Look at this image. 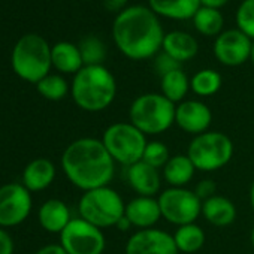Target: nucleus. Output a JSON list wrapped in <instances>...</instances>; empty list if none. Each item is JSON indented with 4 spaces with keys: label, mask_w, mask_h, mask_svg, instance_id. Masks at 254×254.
I'll return each mask as SVG.
<instances>
[{
    "label": "nucleus",
    "mask_w": 254,
    "mask_h": 254,
    "mask_svg": "<svg viewBox=\"0 0 254 254\" xmlns=\"http://www.w3.org/2000/svg\"><path fill=\"white\" fill-rule=\"evenodd\" d=\"M11 63L14 72L24 81L38 84L53 67L51 47L39 35L29 33L18 39L12 50Z\"/></svg>",
    "instance_id": "5"
},
{
    "label": "nucleus",
    "mask_w": 254,
    "mask_h": 254,
    "mask_svg": "<svg viewBox=\"0 0 254 254\" xmlns=\"http://www.w3.org/2000/svg\"><path fill=\"white\" fill-rule=\"evenodd\" d=\"M124 215L138 230L151 229L162 218L157 199L148 196H136L127 202L124 208Z\"/></svg>",
    "instance_id": "15"
},
{
    "label": "nucleus",
    "mask_w": 254,
    "mask_h": 254,
    "mask_svg": "<svg viewBox=\"0 0 254 254\" xmlns=\"http://www.w3.org/2000/svg\"><path fill=\"white\" fill-rule=\"evenodd\" d=\"M160 88L162 94L172 103H181L190 90V79L183 69H177L162 76Z\"/></svg>",
    "instance_id": "25"
},
{
    "label": "nucleus",
    "mask_w": 254,
    "mask_h": 254,
    "mask_svg": "<svg viewBox=\"0 0 254 254\" xmlns=\"http://www.w3.org/2000/svg\"><path fill=\"white\" fill-rule=\"evenodd\" d=\"M191 20L194 29L205 36H218L224 24L223 15L218 9L205 8V6H200Z\"/></svg>",
    "instance_id": "26"
},
{
    "label": "nucleus",
    "mask_w": 254,
    "mask_h": 254,
    "mask_svg": "<svg viewBox=\"0 0 254 254\" xmlns=\"http://www.w3.org/2000/svg\"><path fill=\"white\" fill-rule=\"evenodd\" d=\"M127 2L129 0H103V3H105V8L111 12H121L126 9L127 6Z\"/></svg>",
    "instance_id": "35"
},
{
    "label": "nucleus",
    "mask_w": 254,
    "mask_h": 254,
    "mask_svg": "<svg viewBox=\"0 0 254 254\" xmlns=\"http://www.w3.org/2000/svg\"><path fill=\"white\" fill-rule=\"evenodd\" d=\"M212 123L209 106L200 100H183L175 109V124L189 135L197 136L208 132Z\"/></svg>",
    "instance_id": "14"
},
{
    "label": "nucleus",
    "mask_w": 254,
    "mask_h": 254,
    "mask_svg": "<svg viewBox=\"0 0 254 254\" xmlns=\"http://www.w3.org/2000/svg\"><path fill=\"white\" fill-rule=\"evenodd\" d=\"M221 75L214 69H202L190 79V90L200 97H211L221 88Z\"/></svg>",
    "instance_id": "27"
},
{
    "label": "nucleus",
    "mask_w": 254,
    "mask_h": 254,
    "mask_svg": "<svg viewBox=\"0 0 254 254\" xmlns=\"http://www.w3.org/2000/svg\"><path fill=\"white\" fill-rule=\"evenodd\" d=\"M169 159H171L169 148L162 141H150L142 156V162H145L147 165L156 169H163L165 165L169 162Z\"/></svg>",
    "instance_id": "30"
},
{
    "label": "nucleus",
    "mask_w": 254,
    "mask_h": 254,
    "mask_svg": "<svg viewBox=\"0 0 254 254\" xmlns=\"http://www.w3.org/2000/svg\"><path fill=\"white\" fill-rule=\"evenodd\" d=\"M250 60H251V63L254 64V41H253V45H251V54H250Z\"/></svg>",
    "instance_id": "40"
},
{
    "label": "nucleus",
    "mask_w": 254,
    "mask_h": 254,
    "mask_svg": "<svg viewBox=\"0 0 254 254\" xmlns=\"http://www.w3.org/2000/svg\"><path fill=\"white\" fill-rule=\"evenodd\" d=\"M148 5L157 17L171 20H191L202 6L200 0H148Z\"/></svg>",
    "instance_id": "21"
},
{
    "label": "nucleus",
    "mask_w": 254,
    "mask_h": 254,
    "mask_svg": "<svg viewBox=\"0 0 254 254\" xmlns=\"http://www.w3.org/2000/svg\"><path fill=\"white\" fill-rule=\"evenodd\" d=\"M32 193L20 183L0 187V227H15L27 220L32 212Z\"/></svg>",
    "instance_id": "11"
},
{
    "label": "nucleus",
    "mask_w": 254,
    "mask_h": 254,
    "mask_svg": "<svg viewBox=\"0 0 254 254\" xmlns=\"http://www.w3.org/2000/svg\"><path fill=\"white\" fill-rule=\"evenodd\" d=\"M154 69L160 76H165L169 72H174L177 69H181V63L177 62L175 59H172L171 56H168L166 53L160 51L156 57H154Z\"/></svg>",
    "instance_id": "32"
},
{
    "label": "nucleus",
    "mask_w": 254,
    "mask_h": 254,
    "mask_svg": "<svg viewBox=\"0 0 254 254\" xmlns=\"http://www.w3.org/2000/svg\"><path fill=\"white\" fill-rule=\"evenodd\" d=\"M177 105L162 93L138 96L129 108V121L145 136L162 135L175 124Z\"/></svg>",
    "instance_id": "4"
},
{
    "label": "nucleus",
    "mask_w": 254,
    "mask_h": 254,
    "mask_svg": "<svg viewBox=\"0 0 254 254\" xmlns=\"http://www.w3.org/2000/svg\"><path fill=\"white\" fill-rule=\"evenodd\" d=\"M250 205H251V209L254 211V181L250 187Z\"/></svg>",
    "instance_id": "39"
},
{
    "label": "nucleus",
    "mask_w": 254,
    "mask_h": 254,
    "mask_svg": "<svg viewBox=\"0 0 254 254\" xmlns=\"http://www.w3.org/2000/svg\"><path fill=\"white\" fill-rule=\"evenodd\" d=\"M196 168L187 154H177L169 159V162L162 169L163 180L169 187H186L194 177Z\"/></svg>",
    "instance_id": "23"
},
{
    "label": "nucleus",
    "mask_w": 254,
    "mask_h": 254,
    "mask_svg": "<svg viewBox=\"0 0 254 254\" xmlns=\"http://www.w3.org/2000/svg\"><path fill=\"white\" fill-rule=\"evenodd\" d=\"M60 245L67 254H103L106 239L102 229L78 217L60 233Z\"/></svg>",
    "instance_id": "10"
},
{
    "label": "nucleus",
    "mask_w": 254,
    "mask_h": 254,
    "mask_svg": "<svg viewBox=\"0 0 254 254\" xmlns=\"http://www.w3.org/2000/svg\"><path fill=\"white\" fill-rule=\"evenodd\" d=\"M115 227H117L118 230H123V232H126V230H129V229H130V227H133V226H132V223L129 221V218H127V217L124 215V217H123V218H121V220L117 223V226H115Z\"/></svg>",
    "instance_id": "38"
},
{
    "label": "nucleus",
    "mask_w": 254,
    "mask_h": 254,
    "mask_svg": "<svg viewBox=\"0 0 254 254\" xmlns=\"http://www.w3.org/2000/svg\"><path fill=\"white\" fill-rule=\"evenodd\" d=\"M38 220L44 230L50 233H62L70 223L72 215L69 206L60 199H50L44 202L38 211Z\"/></svg>",
    "instance_id": "17"
},
{
    "label": "nucleus",
    "mask_w": 254,
    "mask_h": 254,
    "mask_svg": "<svg viewBox=\"0 0 254 254\" xmlns=\"http://www.w3.org/2000/svg\"><path fill=\"white\" fill-rule=\"evenodd\" d=\"M88 2H91V0H88Z\"/></svg>",
    "instance_id": "42"
},
{
    "label": "nucleus",
    "mask_w": 254,
    "mask_h": 254,
    "mask_svg": "<svg viewBox=\"0 0 254 254\" xmlns=\"http://www.w3.org/2000/svg\"><path fill=\"white\" fill-rule=\"evenodd\" d=\"M126 180L138 193V196L156 197L162 186V177L159 169L147 165L142 160L126 168Z\"/></svg>",
    "instance_id": "16"
},
{
    "label": "nucleus",
    "mask_w": 254,
    "mask_h": 254,
    "mask_svg": "<svg viewBox=\"0 0 254 254\" xmlns=\"http://www.w3.org/2000/svg\"><path fill=\"white\" fill-rule=\"evenodd\" d=\"M250 241H251V245L254 248V227L251 229V235H250Z\"/></svg>",
    "instance_id": "41"
},
{
    "label": "nucleus",
    "mask_w": 254,
    "mask_h": 254,
    "mask_svg": "<svg viewBox=\"0 0 254 254\" xmlns=\"http://www.w3.org/2000/svg\"><path fill=\"white\" fill-rule=\"evenodd\" d=\"M79 51L82 56L84 66H99L103 64L106 59V47L96 36H87L79 42Z\"/></svg>",
    "instance_id": "29"
},
{
    "label": "nucleus",
    "mask_w": 254,
    "mask_h": 254,
    "mask_svg": "<svg viewBox=\"0 0 254 254\" xmlns=\"http://www.w3.org/2000/svg\"><path fill=\"white\" fill-rule=\"evenodd\" d=\"M124 208L123 197L109 186L84 191L78 203L79 217L99 229L115 227L124 217Z\"/></svg>",
    "instance_id": "6"
},
{
    "label": "nucleus",
    "mask_w": 254,
    "mask_h": 254,
    "mask_svg": "<svg viewBox=\"0 0 254 254\" xmlns=\"http://www.w3.org/2000/svg\"><path fill=\"white\" fill-rule=\"evenodd\" d=\"M162 218L177 227L196 223L202 215V200L193 190L186 187H169L157 197Z\"/></svg>",
    "instance_id": "9"
},
{
    "label": "nucleus",
    "mask_w": 254,
    "mask_h": 254,
    "mask_svg": "<svg viewBox=\"0 0 254 254\" xmlns=\"http://www.w3.org/2000/svg\"><path fill=\"white\" fill-rule=\"evenodd\" d=\"M35 254H67L60 244H50L42 248H39Z\"/></svg>",
    "instance_id": "36"
},
{
    "label": "nucleus",
    "mask_w": 254,
    "mask_h": 254,
    "mask_svg": "<svg viewBox=\"0 0 254 254\" xmlns=\"http://www.w3.org/2000/svg\"><path fill=\"white\" fill-rule=\"evenodd\" d=\"M70 94L75 105L85 112H102L117 96V81L103 64L84 66L73 75Z\"/></svg>",
    "instance_id": "3"
},
{
    "label": "nucleus",
    "mask_w": 254,
    "mask_h": 254,
    "mask_svg": "<svg viewBox=\"0 0 254 254\" xmlns=\"http://www.w3.org/2000/svg\"><path fill=\"white\" fill-rule=\"evenodd\" d=\"M112 38L123 56L139 62L153 59L162 51L165 33L159 17L150 8L136 5L117 15Z\"/></svg>",
    "instance_id": "1"
},
{
    "label": "nucleus",
    "mask_w": 254,
    "mask_h": 254,
    "mask_svg": "<svg viewBox=\"0 0 254 254\" xmlns=\"http://www.w3.org/2000/svg\"><path fill=\"white\" fill-rule=\"evenodd\" d=\"M202 215L209 224L215 227H226L236 220V206L230 199L215 194L202 202Z\"/></svg>",
    "instance_id": "20"
},
{
    "label": "nucleus",
    "mask_w": 254,
    "mask_h": 254,
    "mask_svg": "<svg viewBox=\"0 0 254 254\" xmlns=\"http://www.w3.org/2000/svg\"><path fill=\"white\" fill-rule=\"evenodd\" d=\"M172 236H174L178 251L184 253V254L197 253L205 245V232L196 223H190V224L177 227V230Z\"/></svg>",
    "instance_id": "24"
},
{
    "label": "nucleus",
    "mask_w": 254,
    "mask_h": 254,
    "mask_svg": "<svg viewBox=\"0 0 254 254\" xmlns=\"http://www.w3.org/2000/svg\"><path fill=\"white\" fill-rule=\"evenodd\" d=\"M126 254H180L174 236L162 229L136 230L126 242Z\"/></svg>",
    "instance_id": "13"
},
{
    "label": "nucleus",
    "mask_w": 254,
    "mask_h": 254,
    "mask_svg": "<svg viewBox=\"0 0 254 254\" xmlns=\"http://www.w3.org/2000/svg\"><path fill=\"white\" fill-rule=\"evenodd\" d=\"M14 241L11 235L0 227V254H14Z\"/></svg>",
    "instance_id": "34"
},
{
    "label": "nucleus",
    "mask_w": 254,
    "mask_h": 254,
    "mask_svg": "<svg viewBox=\"0 0 254 254\" xmlns=\"http://www.w3.org/2000/svg\"><path fill=\"white\" fill-rule=\"evenodd\" d=\"M253 41L239 29L221 32L212 47L215 59L224 66H241L250 60Z\"/></svg>",
    "instance_id": "12"
},
{
    "label": "nucleus",
    "mask_w": 254,
    "mask_h": 254,
    "mask_svg": "<svg viewBox=\"0 0 254 254\" xmlns=\"http://www.w3.org/2000/svg\"><path fill=\"white\" fill-rule=\"evenodd\" d=\"M36 90L44 99L57 102L66 97V94L70 91V87L62 75L50 73L36 84Z\"/></svg>",
    "instance_id": "28"
},
{
    "label": "nucleus",
    "mask_w": 254,
    "mask_h": 254,
    "mask_svg": "<svg viewBox=\"0 0 254 254\" xmlns=\"http://www.w3.org/2000/svg\"><path fill=\"white\" fill-rule=\"evenodd\" d=\"M53 66L62 73H78L84 67L79 47L72 42H57L51 47Z\"/></svg>",
    "instance_id": "22"
},
{
    "label": "nucleus",
    "mask_w": 254,
    "mask_h": 254,
    "mask_svg": "<svg viewBox=\"0 0 254 254\" xmlns=\"http://www.w3.org/2000/svg\"><path fill=\"white\" fill-rule=\"evenodd\" d=\"M102 142L115 163L127 168L142 160L147 136L130 123H114L106 127Z\"/></svg>",
    "instance_id": "7"
},
{
    "label": "nucleus",
    "mask_w": 254,
    "mask_h": 254,
    "mask_svg": "<svg viewBox=\"0 0 254 254\" xmlns=\"http://www.w3.org/2000/svg\"><path fill=\"white\" fill-rule=\"evenodd\" d=\"M62 169L75 187L88 191L109 186L115 175V162L102 139L79 138L63 151Z\"/></svg>",
    "instance_id": "2"
},
{
    "label": "nucleus",
    "mask_w": 254,
    "mask_h": 254,
    "mask_svg": "<svg viewBox=\"0 0 254 254\" xmlns=\"http://www.w3.org/2000/svg\"><path fill=\"white\" fill-rule=\"evenodd\" d=\"M193 191L203 202V200H208V199H211L212 196L217 194V184L212 180H202V181H199L196 184Z\"/></svg>",
    "instance_id": "33"
},
{
    "label": "nucleus",
    "mask_w": 254,
    "mask_h": 254,
    "mask_svg": "<svg viewBox=\"0 0 254 254\" xmlns=\"http://www.w3.org/2000/svg\"><path fill=\"white\" fill-rule=\"evenodd\" d=\"M233 156V142L223 132H205L193 136L187 148V157L196 171L214 172L224 168Z\"/></svg>",
    "instance_id": "8"
},
{
    "label": "nucleus",
    "mask_w": 254,
    "mask_h": 254,
    "mask_svg": "<svg viewBox=\"0 0 254 254\" xmlns=\"http://www.w3.org/2000/svg\"><path fill=\"white\" fill-rule=\"evenodd\" d=\"M236 26L254 41V0H244L236 11Z\"/></svg>",
    "instance_id": "31"
},
{
    "label": "nucleus",
    "mask_w": 254,
    "mask_h": 254,
    "mask_svg": "<svg viewBox=\"0 0 254 254\" xmlns=\"http://www.w3.org/2000/svg\"><path fill=\"white\" fill-rule=\"evenodd\" d=\"M56 178V166L51 160L39 157L32 160L23 171V186L30 191H42L48 189Z\"/></svg>",
    "instance_id": "18"
},
{
    "label": "nucleus",
    "mask_w": 254,
    "mask_h": 254,
    "mask_svg": "<svg viewBox=\"0 0 254 254\" xmlns=\"http://www.w3.org/2000/svg\"><path fill=\"white\" fill-rule=\"evenodd\" d=\"M229 0H200V5L205 8H212V9H218L223 8Z\"/></svg>",
    "instance_id": "37"
},
{
    "label": "nucleus",
    "mask_w": 254,
    "mask_h": 254,
    "mask_svg": "<svg viewBox=\"0 0 254 254\" xmlns=\"http://www.w3.org/2000/svg\"><path fill=\"white\" fill-rule=\"evenodd\" d=\"M162 51L175 59L180 63L189 62L196 57L199 51L197 41L186 32L174 30L165 35L163 44H162Z\"/></svg>",
    "instance_id": "19"
}]
</instances>
